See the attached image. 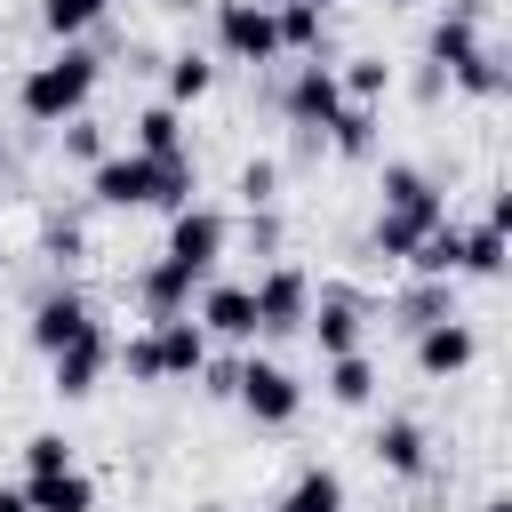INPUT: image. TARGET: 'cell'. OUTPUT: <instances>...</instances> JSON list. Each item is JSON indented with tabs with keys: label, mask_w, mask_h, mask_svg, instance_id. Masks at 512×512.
<instances>
[{
	"label": "cell",
	"mask_w": 512,
	"mask_h": 512,
	"mask_svg": "<svg viewBox=\"0 0 512 512\" xmlns=\"http://www.w3.org/2000/svg\"><path fill=\"white\" fill-rule=\"evenodd\" d=\"M272 16H280V48L320 56V32H328V16H320V8H304V0H296V8H272Z\"/></svg>",
	"instance_id": "83f0119b"
},
{
	"label": "cell",
	"mask_w": 512,
	"mask_h": 512,
	"mask_svg": "<svg viewBox=\"0 0 512 512\" xmlns=\"http://www.w3.org/2000/svg\"><path fill=\"white\" fill-rule=\"evenodd\" d=\"M0 160H8V136H0Z\"/></svg>",
	"instance_id": "ab89813d"
},
{
	"label": "cell",
	"mask_w": 512,
	"mask_h": 512,
	"mask_svg": "<svg viewBox=\"0 0 512 512\" xmlns=\"http://www.w3.org/2000/svg\"><path fill=\"white\" fill-rule=\"evenodd\" d=\"M336 88H344V104H376V96L392 88V64H384V56H352V64L336 72Z\"/></svg>",
	"instance_id": "d4e9b609"
},
{
	"label": "cell",
	"mask_w": 512,
	"mask_h": 512,
	"mask_svg": "<svg viewBox=\"0 0 512 512\" xmlns=\"http://www.w3.org/2000/svg\"><path fill=\"white\" fill-rule=\"evenodd\" d=\"M456 272H464V280H504V224H480V232H464V256H456Z\"/></svg>",
	"instance_id": "cb8c5ba5"
},
{
	"label": "cell",
	"mask_w": 512,
	"mask_h": 512,
	"mask_svg": "<svg viewBox=\"0 0 512 512\" xmlns=\"http://www.w3.org/2000/svg\"><path fill=\"white\" fill-rule=\"evenodd\" d=\"M472 352H480V336L448 312V320H432V328H416V368L432 376V384H448V376H464L472 368Z\"/></svg>",
	"instance_id": "30bf717a"
},
{
	"label": "cell",
	"mask_w": 512,
	"mask_h": 512,
	"mask_svg": "<svg viewBox=\"0 0 512 512\" xmlns=\"http://www.w3.org/2000/svg\"><path fill=\"white\" fill-rule=\"evenodd\" d=\"M272 192H280V168H272V160H248V168H240V200H248V208H272Z\"/></svg>",
	"instance_id": "836d02e7"
},
{
	"label": "cell",
	"mask_w": 512,
	"mask_h": 512,
	"mask_svg": "<svg viewBox=\"0 0 512 512\" xmlns=\"http://www.w3.org/2000/svg\"><path fill=\"white\" fill-rule=\"evenodd\" d=\"M272 512H344V480H336L328 464H312V472L288 480V496H280Z\"/></svg>",
	"instance_id": "d6986e66"
},
{
	"label": "cell",
	"mask_w": 512,
	"mask_h": 512,
	"mask_svg": "<svg viewBox=\"0 0 512 512\" xmlns=\"http://www.w3.org/2000/svg\"><path fill=\"white\" fill-rule=\"evenodd\" d=\"M192 288H200V280H192V272H176L168 256L136 272V296H144V312H152V320H168V312H192Z\"/></svg>",
	"instance_id": "2e32d148"
},
{
	"label": "cell",
	"mask_w": 512,
	"mask_h": 512,
	"mask_svg": "<svg viewBox=\"0 0 512 512\" xmlns=\"http://www.w3.org/2000/svg\"><path fill=\"white\" fill-rule=\"evenodd\" d=\"M104 360H112V336L88 320L72 344H56V352H48V392H56V400H88V392H96V376H104Z\"/></svg>",
	"instance_id": "52a82bcc"
},
{
	"label": "cell",
	"mask_w": 512,
	"mask_h": 512,
	"mask_svg": "<svg viewBox=\"0 0 512 512\" xmlns=\"http://www.w3.org/2000/svg\"><path fill=\"white\" fill-rule=\"evenodd\" d=\"M440 216H448V208H384V216H376V248H384V256H408Z\"/></svg>",
	"instance_id": "ffe728a7"
},
{
	"label": "cell",
	"mask_w": 512,
	"mask_h": 512,
	"mask_svg": "<svg viewBox=\"0 0 512 512\" xmlns=\"http://www.w3.org/2000/svg\"><path fill=\"white\" fill-rule=\"evenodd\" d=\"M232 400H240L256 424H296V408H304V384H296L280 360H240V376H232Z\"/></svg>",
	"instance_id": "277c9868"
},
{
	"label": "cell",
	"mask_w": 512,
	"mask_h": 512,
	"mask_svg": "<svg viewBox=\"0 0 512 512\" xmlns=\"http://www.w3.org/2000/svg\"><path fill=\"white\" fill-rule=\"evenodd\" d=\"M40 248H48L56 264H72V256H80L88 240H80V224H48V232H40Z\"/></svg>",
	"instance_id": "e575fe53"
},
{
	"label": "cell",
	"mask_w": 512,
	"mask_h": 512,
	"mask_svg": "<svg viewBox=\"0 0 512 512\" xmlns=\"http://www.w3.org/2000/svg\"><path fill=\"white\" fill-rule=\"evenodd\" d=\"M88 96H96V56H88L80 40H64L48 64H32V72H24V88H16L24 120H40V128H64Z\"/></svg>",
	"instance_id": "7a4b0ae2"
},
{
	"label": "cell",
	"mask_w": 512,
	"mask_h": 512,
	"mask_svg": "<svg viewBox=\"0 0 512 512\" xmlns=\"http://www.w3.org/2000/svg\"><path fill=\"white\" fill-rule=\"evenodd\" d=\"M248 304H256V336H288V328H304V312H312V280H304L296 264H272V272L248 288Z\"/></svg>",
	"instance_id": "8992f818"
},
{
	"label": "cell",
	"mask_w": 512,
	"mask_h": 512,
	"mask_svg": "<svg viewBox=\"0 0 512 512\" xmlns=\"http://www.w3.org/2000/svg\"><path fill=\"white\" fill-rule=\"evenodd\" d=\"M104 8H112V0H40V24H48V40H80Z\"/></svg>",
	"instance_id": "4316f807"
},
{
	"label": "cell",
	"mask_w": 512,
	"mask_h": 512,
	"mask_svg": "<svg viewBox=\"0 0 512 512\" xmlns=\"http://www.w3.org/2000/svg\"><path fill=\"white\" fill-rule=\"evenodd\" d=\"M328 400L336 408H368L376 400V360L368 352H336L328 360Z\"/></svg>",
	"instance_id": "ac0fdd59"
},
{
	"label": "cell",
	"mask_w": 512,
	"mask_h": 512,
	"mask_svg": "<svg viewBox=\"0 0 512 512\" xmlns=\"http://www.w3.org/2000/svg\"><path fill=\"white\" fill-rule=\"evenodd\" d=\"M112 360L128 368V384H168V376H200V368H208V328H200L192 312H168V320H152L144 336H128V344H120Z\"/></svg>",
	"instance_id": "6da1fadb"
},
{
	"label": "cell",
	"mask_w": 512,
	"mask_h": 512,
	"mask_svg": "<svg viewBox=\"0 0 512 512\" xmlns=\"http://www.w3.org/2000/svg\"><path fill=\"white\" fill-rule=\"evenodd\" d=\"M448 80H456V88H464V96H504V64H496V56H488V48H480V56H464V64H456V72H448Z\"/></svg>",
	"instance_id": "4dcf8cb0"
},
{
	"label": "cell",
	"mask_w": 512,
	"mask_h": 512,
	"mask_svg": "<svg viewBox=\"0 0 512 512\" xmlns=\"http://www.w3.org/2000/svg\"><path fill=\"white\" fill-rule=\"evenodd\" d=\"M224 240H232V224L216 216V208H176V224H168V264L176 272H192V280H208L216 272V256H224Z\"/></svg>",
	"instance_id": "5b68a950"
},
{
	"label": "cell",
	"mask_w": 512,
	"mask_h": 512,
	"mask_svg": "<svg viewBox=\"0 0 512 512\" xmlns=\"http://www.w3.org/2000/svg\"><path fill=\"white\" fill-rule=\"evenodd\" d=\"M208 88H216V64L208 56H176L168 64V104H200Z\"/></svg>",
	"instance_id": "f1b7e54d"
},
{
	"label": "cell",
	"mask_w": 512,
	"mask_h": 512,
	"mask_svg": "<svg viewBox=\"0 0 512 512\" xmlns=\"http://www.w3.org/2000/svg\"><path fill=\"white\" fill-rule=\"evenodd\" d=\"M80 328H88V304H80L72 288H56V296L32 304V328H24V336H32V352H56V344H72Z\"/></svg>",
	"instance_id": "4fadbf2b"
},
{
	"label": "cell",
	"mask_w": 512,
	"mask_h": 512,
	"mask_svg": "<svg viewBox=\"0 0 512 512\" xmlns=\"http://www.w3.org/2000/svg\"><path fill=\"white\" fill-rule=\"evenodd\" d=\"M280 104H288V120L328 128V120L344 112V88H336V72H328V64H304V72L288 80V96H280Z\"/></svg>",
	"instance_id": "8fae6325"
},
{
	"label": "cell",
	"mask_w": 512,
	"mask_h": 512,
	"mask_svg": "<svg viewBox=\"0 0 512 512\" xmlns=\"http://www.w3.org/2000/svg\"><path fill=\"white\" fill-rule=\"evenodd\" d=\"M376 464L384 472H400V480H424V464H432V448H424V424H408V416H392V424H376Z\"/></svg>",
	"instance_id": "5bb4252c"
},
{
	"label": "cell",
	"mask_w": 512,
	"mask_h": 512,
	"mask_svg": "<svg viewBox=\"0 0 512 512\" xmlns=\"http://www.w3.org/2000/svg\"><path fill=\"white\" fill-rule=\"evenodd\" d=\"M0 512H32V504H24V488H0Z\"/></svg>",
	"instance_id": "d590c367"
},
{
	"label": "cell",
	"mask_w": 512,
	"mask_h": 512,
	"mask_svg": "<svg viewBox=\"0 0 512 512\" xmlns=\"http://www.w3.org/2000/svg\"><path fill=\"white\" fill-rule=\"evenodd\" d=\"M200 512H224V504H200Z\"/></svg>",
	"instance_id": "f35d334b"
},
{
	"label": "cell",
	"mask_w": 512,
	"mask_h": 512,
	"mask_svg": "<svg viewBox=\"0 0 512 512\" xmlns=\"http://www.w3.org/2000/svg\"><path fill=\"white\" fill-rule=\"evenodd\" d=\"M328 144H336L344 160H368V152H376V120H368V104H344V112L328 120Z\"/></svg>",
	"instance_id": "484cf974"
},
{
	"label": "cell",
	"mask_w": 512,
	"mask_h": 512,
	"mask_svg": "<svg viewBox=\"0 0 512 512\" xmlns=\"http://www.w3.org/2000/svg\"><path fill=\"white\" fill-rule=\"evenodd\" d=\"M264 8H296V0H264ZM304 8H328V0H304Z\"/></svg>",
	"instance_id": "74e56055"
},
{
	"label": "cell",
	"mask_w": 512,
	"mask_h": 512,
	"mask_svg": "<svg viewBox=\"0 0 512 512\" xmlns=\"http://www.w3.org/2000/svg\"><path fill=\"white\" fill-rule=\"evenodd\" d=\"M384 208H448V200H440V184H432L424 168L392 160V168H384Z\"/></svg>",
	"instance_id": "603a6c76"
},
{
	"label": "cell",
	"mask_w": 512,
	"mask_h": 512,
	"mask_svg": "<svg viewBox=\"0 0 512 512\" xmlns=\"http://www.w3.org/2000/svg\"><path fill=\"white\" fill-rule=\"evenodd\" d=\"M24 464H32V472H64V464H72V440H64V432H32V440H24Z\"/></svg>",
	"instance_id": "1f68e13d"
},
{
	"label": "cell",
	"mask_w": 512,
	"mask_h": 512,
	"mask_svg": "<svg viewBox=\"0 0 512 512\" xmlns=\"http://www.w3.org/2000/svg\"><path fill=\"white\" fill-rule=\"evenodd\" d=\"M384 8H408V0H384Z\"/></svg>",
	"instance_id": "60d3db41"
},
{
	"label": "cell",
	"mask_w": 512,
	"mask_h": 512,
	"mask_svg": "<svg viewBox=\"0 0 512 512\" xmlns=\"http://www.w3.org/2000/svg\"><path fill=\"white\" fill-rule=\"evenodd\" d=\"M200 328L248 344V336H256V304H248V288H240V280H216V288L200 296Z\"/></svg>",
	"instance_id": "7c38bea8"
},
{
	"label": "cell",
	"mask_w": 512,
	"mask_h": 512,
	"mask_svg": "<svg viewBox=\"0 0 512 512\" xmlns=\"http://www.w3.org/2000/svg\"><path fill=\"white\" fill-rule=\"evenodd\" d=\"M472 24H480V0H464L456 16H440V24H432V40H424V48H432V64H440V72H456L464 56H480V32H472Z\"/></svg>",
	"instance_id": "e0dca14e"
},
{
	"label": "cell",
	"mask_w": 512,
	"mask_h": 512,
	"mask_svg": "<svg viewBox=\"0 0 512 512\" xmlns=\"http://www.w3.org/2000/svg\"><path fill=\"white\" fill-rule=\"evenodd\" d=\"M24 504H32V512H96V480L72 472V464H64V472H32V480H24Z\"/></svg>",
	"instance_id": "9a60e30c"
},
{
	"label": "cell",
	"mask_w": 512,
	"mask_h": 512,
	"mask_svg": "<svg viewBox=\"0 0 512 512\" xmlns=\"http://www.w3.org/2000/svg\"><path fill=\"white\" fill-rule=\"evenodd\" d=\"M456 256H464V232H456L448 216H440V224H432V232L408 248V264H416L424 280H456Z\"/></svg>",
	"instance_id": "44dd1931"
},
{
	"label": "cell",
	"mask_w": 512,
	"mask_h": 512,
	"mask_svg": "<svg viewBox=\"0 0 512 512\" xmlns=\"http://www.w3.org/2000/svg\"><path fill=\"white\" fill-rule=\"evenodd\" d=\"M136 152H144V160H176V152H184V120H176V104L136 112Z\"/></svg>",
	"instance_id": "7402d4cb"
},
{
	"label": "cell",
	"mask_w": 512,
	"mask_h": 512,
	"mask_svg": "<svg viewBox=\"0 0 512 512\" xmlns=\"http://www.w3.org/2000/svg\"><path fill=\"white\" fill-rule=\"evenodd\" d=\"M216 48H224L232 64H272V56H280V16H272L264 0H224V8H216Z\"/></svg>",
	"instance_id": "3957f363"
},
{
	"label": "cell",
	"mask_w": 512,
	"mask_h": 512,
	"mask_svg": "<svg viewBox=\"0 0 512 512\" xmlns=\"http://www.w3.org/2000/svg\"><path fill=\"white\" fill-rule=\"evenodd\" d=\"M88 192H96V208H152L160 160H144V152H104L96 176H88Z\"/></svg>",
	"instance_id": "ba28073f"
},
{
	"label": "cell",
	"mask_w": 512,
	"mask_h": 512,
	"mask_svg": "<svg viewBox=\"0 0 512 512\" xmlns=\"http://www.w3.org/2000/svg\"><path fill=\"white\" fill-rule=\"evenodd\" d=\"M432 320H448V280H424V288H408L400 296V328L416 336V328H432Z\"/></svg>",
	"instance_id": "f546056e"
},
{
	"label": "cell",
	"mask_w": 512,
	"mask_h": 512,
	"mask_svg": "<svg viewBox=\"0 0 512 512\" xmlns=\"http://www.w3.org/2000/svg\"><path fill=\"white\" fill-rule=\"evenodd\" d=\"M64 152H72V160H88V168H96V160H104V128H96V120H80V112H72V120H64Z\"/></svg>",
	"instance_id": "d6a6232c"
},
{
	"label": "cell",
	"mask_w": 512,
	"mask_h": 512,
	"mask_svg": "<svg viewBox=\"0 0 512 512\" xmlns=\"http://www.w3.org/2000/svg\"><path fill=\"white\" fill-rule=\"evenodd\" d=\"M480 512H512V496H488V504H480Z\"/></svg>",
	"instance_id": "8d00e7d4"
},
{
	"label": "cell",
	"mask_w": 512,
	"mask_h": 512,
	"mask_svg": "<svg viewBox=\"0 0 512 512\" xmlns=\"http://www.w3.org/2000/svg\"><path fill=\"white\" fill-rule=\"evenodd\" d=\"M304 328H312L320 360L360 352V296H352V288H320V296H312V312H304Z\"/></svg>",
	"instance_id": "9c48e42d"
}]
</instances>
